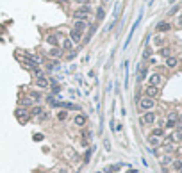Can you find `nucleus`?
<instances>
[{
	"label": "nucleus",
	"instance_id": "f257e3e1",
	"mask_svg": "<svg viewBox=\"0 0 182 173\" xmlns=\"http://www.w3.org/2000/svg\"><path fill=\"white\" fill-rule=\"evenodd\" d=\"M89 13H91L89 4H82L77 11H73V18H75V20H87Z\"/></svg>",
	"mask_w": 182,
	"mask_h": 173
},
{
	"label": "nucleus",
	"instance_id": "f03ea898",
	"mask_svg": "<svg viewBox=\"0 0 182 173\" xmlns=\"http://www.w3.org/2000/svg\"><path fill=\"white\" fill-rule=\"evenodd\" d=\"M14 118H16L21 125H25V123L31 120V114H29V111L25 109V107H18V109L14 111Z\"/></svg>",
	"mask_w": 182,
	"mask_h": 173
},
{
	"label": "nucleus",
	"instance_id": "7ed1b4c3",
	"mask_svg": "<svg viewBox=\"0 0 182 173\" xmlns=\"http://www.w3.org/2000/svg\"><path fill=\"white\" fill-rule=\"evenodd\" d=\"M154 107H155V100H154V98L145 96V98L139 100V109H143V111H152Z\"/></svg>",
	"mask_w": 182,
	"mask_h": 173
},
{
	"label": "nucleus",
	"instance_id": "20e7f679",
	"mask_svg": "<svg viewBox=\"0 0 182 173\" xmlns=\"http://www.w3.org/2000/svg\"><path fill=\"white\" fill-rule=\"evenodd\" d=\"M36 86L43 91V89H48L50 88V80L45 77V75H39V77H36Z\"/></svg>",
	"mask_w": 182,
	"mask_h": 173
},
{
	"label": "nucleus",
	"instance_id": "39448f33",
	"mask_svg": "<svg viewBox=\"0 0 182 173\" xmlns=\"http://www.w3.org/2000/svg\"><path fill=\"white\" fill-rule=\"evenodd\" d=\"M89 25H87V21L86 20H75V23H73V30H77V32H86V29H87Z\"/></svg>",
	"mask_w": 182,
	"mask_h": 173
},
{
	"label": "nucleus",
	"instance_id": "423d86ee",
	"mask_svg": "<svg viewBox=\"0 0 182 173\" xmlns=\"http://www.w3.org/2000/svg\"><path fill=\"white\" fill-rule=\"evenodd\" d=\"M155 120H157L155 113H152V111H146V113L143 114V118H141V123H145V125H152Z\"/></svg>",
	"mask_w": 182,
	"mask_h": 173
},
{
	"label": "nucleus",
	"instance_id": "0eeeda50",
	"mask_svg": "<svg viewBox=\"0 0 182 173\" xmlns=\"http://www.w3.org/2000/svg\"><path fill=\"white\" fill-rule=\"evenodd\" d=\"M161 84H163V77L159 75V73H152L148 77V86H157V88H159Z\"/></svg>",
	"mask_w": 182,
	"mask_h": 173
},
{
	"label": "nucleus",
	"instance_id": "6e6552de",
	"mask_svg": "<svg viewBox=\"0 0 182 173\" xmlns=\"http://www.w3.org/2000/svg\"><path fill=\"white\" fill-rule=\"evenodd\" d=\"M59 38H61L59 32H57V34H48V36H47V43H48V45H52V47H59V45H61Z\"/></svg>",
	"mask_w": 182,
	"mask_h": 173
},
{
	"label": "nucleus",
	"instance_id": "1a4fd4ad",
	"mask_svg": "<svg viewBox=\"0 0 182 173\" xmlns=\"http://www.w3.org/2000/svg\"><path fill=\"white\" fill-rule=\"evenodd\" d=\"M145 93H146L148 98H155V96H159V88L157 86H148V88L145 89Z\"/></svg>",
	"mask_w": 182,
	"mask_h": 173
},
{
	"label": "nucleus",
	"instance_id": "9d476101",
	"mask_svg": "<svg viewBox=\"0 0 182 173\" xmlns=\"http://www.w3.org/2000/svg\"><path fill=\"white\" fill-rule=\"evenodd\" d=\"M61 50H66V52H72L73 50V43H72V39L70 38H66V39H63V43H61Z\"/></svg>",
	"mask_w": 182,
	"mask_h": 173
},
{
	"label": "nucleus",
	"instance_id": "9b49d317",
	"mask_svg": "<svg viewBox=\"0 0 182 173\" xmlns=\"http://www.w3.org/2000/svg\"><path fill=\"white\" fill-rule=\"evenodd\" d=\"M86 121H87V116H86V114H82V113H80V114H77V116L73 118V123H75L77 127H84V125H86Z\"/></svg>",
	"mask_w": 182,
	"mask_h": 173
},
{
	"label": "nucleus",
	"instance_id": "f8f14e48",
	"mask_svg": "<svg viewBox=\"0 0 182 173\" xmlns=\"http://www.w3.org/2000/svg\"><path fill=\"white\" fill-rule=\"evenodd\" d=\"M68 38H70V39H72V43L75 45V43H80V39H82V34L72 29V30H70V36H68Z\"/></svg>",
	"mask_w": 182,
	"mask_h": 173
},
{
	"label": "nucleus",
	"instance_id": "ddd939ff",
	"mask_svg": "<svg viewBox=\"0 0 182 173\" xmlns=\"http://www.w3.org/2000/svg\"><path fill=\"white\" fill-rule=\"evenodd\" d=\"M170 29H171V25L168 23V21H159L157 27H155L157 32H166V30H170Z\"/></svg>",
	"mask_w": 182,
	"mask_h": 173
},
{
	"label": "nucleus",
	"instance_id": "4468645a",
	"mask_svg": "<svg viewBox=\"0 0 182 173\" xmlns=\"http://www.w3.org/2000/svg\"><path fill=\"white\" fill-rule=\"evenodd\" d=\"M32 104H34V100L31 96H21L20 98V107H25V109H27V107H31Z\"/></svg>",
	"mask_w": 182,
	"mask_h": 173
},
{
	"label": "nucleus",
	"instance_id": "2eb2a0df",
	"mask_svg": "<svg viewBox=\"0 0 182 173\" xmlns=\"http://www.w3.org/2000/svg\"><path fill=\"white\" fill-rule=\"evenodd\" d=\"M63 54V50H61V47H52L50 50H48V55L52 57V59H57L59 55Z\"/></svg>",
	"mask_w": 182,
	"mask_h": 173
},
{
	"label": "nucleus",
	"instance_id": "dca6fc26",
	"mask_svg": "<svg viewBox=\"0 0 182 173\" xmlns=\"http://www.w3.org/2000/svg\"><path fill=\"white\" fill-rule=\"evenodd\" d=\"M170 138H171V141H173V143H178V141H182V128L178 127V128H177V130H175V132H173Z\"/></svg>",
	"mask_w": 182,
	"mask_h": 173
},
{
	"label": "nucleus",
	"instance_id": "f3484780",
	"mask_svg": "<svg viewBox=\"0 0 182 173\" xmlns=\"http://www.w3.org/2000/svg\"><path fill=\"white\" fill-rule=\"evenodd\" d=\"M177 62H178V61H177V57H173V55L166 57V66H168V68H175V66H177Z\"/></svg>",
	"mask_w": 182,
	"mask_h": 173
},
{
	"label": "nucleus",
	"instance_id": "a211bd4d",
	"mask_svg": "<svg viewBox=\"0 0 182 173\" xmlns=\"http://www.w3.org/2000/svg\"><path fill=\"white\" fill-rule=\"evenodd\" d=\"M148 143H150V146H159V145H161V138L150 136V138H148Z\"/></svg>",
	"mask_w": 182,
	"mask_h": 173
},
{
	"label": "nucleus",
	"instance_id": "6ab92c4d",
	"mask_svg": "<svg viewBox=\"0 0 182 173\" xmlns=\"http://www.w3.org/2000/svg\"><path fill=\"white\" fill-rule=\"evenodd\" d=\"M41 113H43V107H39V105L32 107V111H29V114H31V116H39Z\"/></svg>",
	"mask_w": 182,
	"mask_h": 173
},
{
	"label": "nucleus",
	"instance_id": "aec40b11",
	"mask_svg": "<svg viewBox=\"0 0 182 173\" xmlns=\"http://www.w3.org/2000/svg\"><path fill=\"white\" fill-rule=\"evenodd\" d=\"M29 96H31L34 102H38V100L43 98V96H41V91H29Z\"/></svg>",
	"mask_w": 182,
	"mask_h": 173
},
{
	"label": "nucleus",
	"instance_id": "412c9836",
	"mask_svg": "<svg viewBox=\"0 0 182 173\" xmlns=\"http://www.w3.org/2000/svg\"><path fill=\"white\" fill-rule=\"evenodd\" d=\"M145 77H146V68H145V66H139V72H138V80L141 82Z\"/></svg>",
	"mask_w": 182,
	"mask_h": 173
},
{
	"label": "nucleus",
	"instance_id": "4be33fe9",
	"mask_svg": "<svg viewBox=\"0 0 182 173\" xmlns=\"http://www.w3.org/2000/svg\"><path fill=\"white\" fill-rule=\"evenodd\" d=\"M173 162V157L171 155H163V159H161V164L163 166H168V164H171Z\"/></svg>",
	"mask_w": 182,
	"mask_h": 173
},
{
	"label": "nucleus",
	"instance_id": "5701e85b",
	"mask_svg": "<svg viewBox=\"0 0 182 173\" xmlns=\"http://www.w3.org/2000/svg\"><path fill=\"white\" fill-rule=\"evenodd\" d=\"M152 136H155V138H163V136H164V130H163L161 127H159V128H154V132H152Z\"/></svg>",
	"mask_w": 182,
	"mask_h": 173
},
{
	"label": "nucleus",
	"instance_id": "b1692460",
	"mask_svg": "<svg viewBox=\"0 0 182 173\" xmlns=\"http://www.w3.org/2000/svg\"><path fill=\"white\" fill-rule=\"evenodd\" d=\"M66 118H68V113H66V111H59V113H57V120H61V121H64Z\"/></svg>",
	"mask_w": 182,
	"mask_h": 173
},
{
	"label": "nucleus",
	"instance_id": "393cba45",
	"mask_svg": "<svg viewBox=\"0 0 182 173\" xmlns=\"http://www.w3.org/2000/svg\"><path fill=\"white\" fill-rule=\"evenodd\" d=\"M171 166H173V169H175V171H178V169H182V161H173V162H171Z\"/></svg>",
	"mask_w": 182,
	"mask_h": 173
},
{
	"label": "nucleus",
	"instance_id": "a878e982",
	"mask_svg": "<svg viewBox=\"0 0 182 173\" xmlns=\"http://www.w3.org/2000/svg\"><path fill=\"white\" fill-rule=\"evenodd\" d=\"M104 16H105V13H104V9H102V7H98V11H97V20L100 21V20H104Z\"/></svg>",
	"mask_w": 182,
	"mask_h": 173
},
{
	"label": "nucleus",
	"instance_id": "bb28decb",
	"mask_svg": "<svg viewBox=\"0 0 182 173\" xmlns=\"http://www.w3.org/2000/svg\"><path fill=\"white\" fill-rule=\"evenodd\" d=\"M168 120H170V121H177V120H178V114L171 111V113H168Z\"/></svg>",
	"mask_w": 182,
	"mask_h": 173
},
{
	"label": "nucleus",
	"instance_id": "cd10ccee",
	"mask_svg": "<svg viewBox=\"0 0 182 173\" xmlns=\"http://www.w3.org/2000/svg\"><path fill=\"white\" fill-rule=\"evenodd\" d=\"M159 55H163V57H170V48H161V50H159Z\"/></svg>",
	"mask_w": 182,
	"mask_h": 173
},
{
	"label": "nucleus",
	"instance_id": "c85d7f7f",
	"mask_svg": "<svg viewBox=\"0 0 182 173\" xmlns=\"http://www.w3.org/2000/svg\"><path fill=\"white\" fill-rule=\"evenodd\" d=\"M48 116H50L48 113H43V114H39V116H38V120H39V121H45V120H48Z\"/></svg>",
	"mask_w": 182,
	"mask_h": 173
},
{
	"label": "nucleus",
	"instance_id": "c756f323",
	"mask_svg": "<svg viewBox=\"0 0 182 173\" xmlns=\"http://www.w3.org/2000/svg\"><path fill=\"white\" fill-rule=\"evenodd\" d=\"M150 54H152V48H150V47H146V48H145V54H143V57H145V59H148V57H150Z\"/></svg>",
	"mask_w": 182,
	"mask_h": 173
},
{
	"label": "nucleus",
	"instance_id": "7c9ffc66",
	"mask_svg": "<svg viewBox=\"0 0 182 173\" xmlns=\"http://www.w3.org/2000/svg\"><path fill=\"white\" fill-rule=\"evenodd\" d=\"M154 43H155L157 47H161V45H163V38H161V36H157V38L154 39Z\"/></svg>",
	"mask_w": 182,
	"mask_h": 173
},
{
	"label": "nucleus",
	"instance_id": "2f4dec72",
	"mask_svg": "<svg viewBox=\"0 0 182 173\" xmlns=\"http://www.w3.org/2000/svg\"><path fill=\"white\" fill-rule=\"evenodd\" d=\"M64 154H66V157H70V159H73V157H75V152H73V150H66Z\"/></svg>",
	"mask_w": 182,
	"mask_h": 173
},
{
	"label": "nucleus",
	"instance_id": "473e14b6",
	"mask_svg": "<svg viewBox=\"0 0 182 173\" xmlns=\"http://www.w3.org/2000/svg\"><path fill=\"white\" fill-rule=\"evenodd\" d=\"M116 171V166H109V168H105V173H114Z\"/></svg>",
	"mask_w": 182,
	"mask_h": 173
},
{
	"label": "nucleus",
	"instance_id": "72a5a7b5",
	"mask_svg": "<svg viewBox=\"0 0 182 173\" xmlns=\"http://www.w3.org/2000/svg\"><path fill=\"white\" fill-rule=\"evenodd\" d=\"M34 139L36 141H43V134H34Z\"/></svg>",
	"mask_w": 182,
	"mask_h": 173
},
{
	"label": "nucleus",
	"instance_id": "f704fd0d",
	"mask_svg": "<svg viewBox=\"0 0 182 173\" xmlns=\"http://www.w3.org/2000/svg\"><path fill=\"white\" fill-rule=\"evenodd\" d=\"M177 25L182 27V14H178V20H177Z\"/></svg>",
	"mask_w": 182,
	"mask_h": 173
},
{
	"label": "nucleus",
	"instance_id": "c9c22d12",
	"mask_svg": "<svg viewBox=\"0 0 182 173\" xmlns=\"http://www.w3.org/2000/svg\"><path fill=\"white\" fill-rule=\"evenodd\" d=\"M77 4H80V6L82 4H89V0H77Z\"/></svg>",
	"mask_w": 182,
	"mask_h": 173
},
{
	"label": "nucleus",
	"instance_id": "e433bc0d",
	"mask_svg": "<svg viewBox=\"0 0 182 173\" xmlns=\"http://www.w3.org/2000/svg\"><path fill=\"white\" fill-rule=\"evenodd\" d=\"M177 11H178V6H177V7H173V9H171V11H170V14H175V13H177Z\"/></svg>",
	"mask_w": 182,
	"mask_h": 173
},
{
	"label": "nucleus",
	"instance_id": "4c0bfd02",
	"mask_svg": "<svg viewBox=\"0 0 182 173\" xmlns=\"http://www.w3.org/2000/svg\"><path fill=\"white\" fill-rule=\"evenodd\" d=\"M178 173H182V169H178Z\"/></svg>",
	"mask_w": 182,
	"mask_h": 173
},
{
	"label": "nucleus",
	"instance_id": "58836bf2",
	"mask_svg": "<svg viewBox=\"0 0 182 173\" xmlns=\"http://www.w3.org/2000/svg\"><path fill=\"white\" fill-rule=\"evenodd\" d=\"M39 173H45V171H39Z\"/></svg>",
	"mask_w": 182,
	"mask_h": 173
},
{
	"label": "nucleus",
	"instance_id": "ea45409f",
	"mask_svg": "<svg viewBox=\"0 0 182 173\" xmlns=\"http://www.w3.org/2000/svg\"><path fill=\"white\" fill-rule=\"evenodd\" d=\"M104 2H107V0H104Z\"/></svg>",
	"mask_w": 182,
	"mask_h": 173
}]
</instances>
